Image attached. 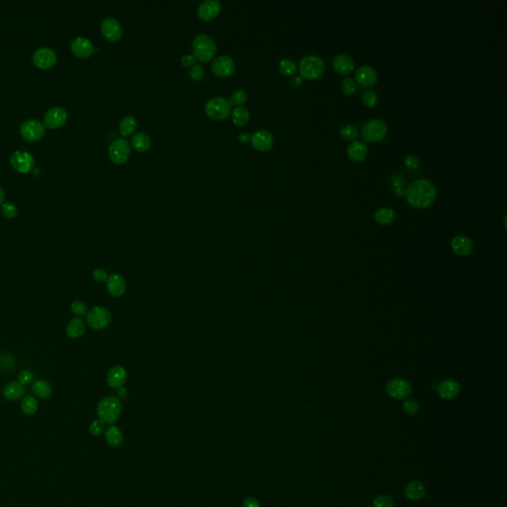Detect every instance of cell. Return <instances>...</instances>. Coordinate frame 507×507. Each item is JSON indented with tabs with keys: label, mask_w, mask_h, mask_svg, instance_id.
I'll list each match as a JSON object with an SVG mask.
<instances>
[{
	"label": "cell",
	"mask_w": 507,
	"mask_h": 507,
	"mask_svg": "<svg viewBox=\"0 0 507 507\" xmlns=\"http://www.w3.org/2000/svg\"><path fill=\"white\" fill-rule=\"evenodd\" d=\"M71 310L74 314L78 316H83L88 313V306L81 301H76L71 305Z\"/></svg>",
	"instance_id": "cell-43"
},
{
	"label": "cell",
	"mask_w": 507,
	"mask_h": 507,
	"mask_svg": "<svg viewBox=\"0 0 507 507\" xmlns=\"http://www.w3.org/2000/svg\"><path fill=\"white\" fill-rule=\"evenodd\" d=\"M118 396H119V397H120L121 399L125 400V399L127 398V396H128L127 390H125L124 388H121V389H119V392H118Z\"/></svg>",
	"instance_id": "cell-54"
},
{
	"label": "cell",
	"mask_w": 507,
	"mask_h": 507,
	"mask_svg": "<svg viewBox=\"0 0 507 507\" xmlns=\"http://www.w3.org/2000/svg\"><path fill=\"white\" fill-rule=\"evenodd\" d=\"M333 67L338 74L348 75L354 70L355 63L349 55L339 54L333 59Z\"/></svg>",
	"instance_id": "cell-24"
},
{
	"label": "cell",
	"mask_w": 507,
	"mask_h": 507,
	"mask_svg": "<svg viewBox=\"0 0 507 507\" xmlns=\"http://www.w3.org/2000/svg\"><path fill=\"white\" fill-rule=\"evenodd\" d=\"M25 395L24 386L17 382H11L3 388V396L7 401L16 402L21 400Z\"/></svg>",
	"instance_id": "cell-27"
},
{
	"label": "cell",
	"mask_w": 507,
	"mask_h": 507,
	"mask_svg": "<svg viewBox=\"0 0 507 507\" xmlns=\"http://www.w3.org/2000/svg\"><path fill=\"white\" fill-rule=\"evenodd\" d=\"M87 321L93 329L102 330L109 325L111 321V314L108 309L101 306H97L88 312Z\"/></svg>",
	"instance_id": "cell-9"
},
{
	"label": "cell",
	"mask_w": 507,
	"mask_h": 507,
	"mask_svg": "<svg viewBox=\"0 0 507 507\" xmlns=\"http://www.w3.org/2000/svg\"><path fill=\"white\" fill-rule=\"evenodd\" d=\"M4 200H5V192H4V190L0 187V205L3 203Z\"/></svg>",
	"instance_id": "cell-55"
},
{
	"label": "cell",
	"mask_w": 507,
	"mask_h": 507,
	"mask_svg": "<svg viewBox=\"0 0 507 507\" xmlns=\"http://www.w3.org/2000/svg\"><path fill=\"white\" fill-rule=\"evenodd\" d=\"M347 153L349 158L354 162L364 161L369 153L368 146L362 141H354L348 146Z\"/></svg>",
	"instance_id": "cell-26"
},
{
	"label": "cell",
	"mask_w": 507,
	"mask_h": 507,
	"mask_svg": "<svg viewBox=\"0 0 507 507\" xmlns=\"http://www.w3.org/2000/svg\"><path fill=\"white\" fill-rule=\"evenodd\" d=\"M340 134H341V136L345 140L351 141V140H355V139L358 138L359 131H358V129H357V127L355 125H353V124H346V125H344L341 128Z\"/></svg>",
	"instance_id": "cell-37"
},
{
	"label": "cell",
	"mask_w": 507,
	"mask_h": 507,
	"mask_svg": "<svg viewBox=\"0 0 507 507\" xmlns=\"http://www.w3.org/2000/svg\"><path fill=\"white\" fill-rule=\"evenodd\" d=\"M461 391V387L459 383L455 380H446L439 384L437 387V393L439 397L443 400H453L455 399Z\"/></svg>",
	"instance_id": "cell-20"
},
{
	"label": "cell",
	"mask_w": 507,
	"mask_h": 507,
	"mask_svg": "<svg viewBox=\"0 0 507 507\" xmlns=\"http://www.w3.org/2000/svg\"><path fill=\"white\" fill-rule=\"evenodd\" d=\"M406 165L409 169H416L419 165V160L415 155H409L406 158Z\"/></svg>",
	"instance_id": "cell-50"
},
{
	"label": "cell",
	"mask_w": 507,
	"mask_h": 507,
	"mask_svg": "<svg viewBox=\"0 0 507 507\" xmlns=\"http://www.w3.org/2000/svg\"><path fill=\"white\" fill-rule=\"evenodd\" d=\"M374 507H395L394 500L386 495H381L377 497L373 502Z\"/></svg>",
	"instance_id": "cell-41"
},
{
	"label": "cell",
	"mask_w": 507,
	"mask_h": 507,
	"mask_svg": "<svg viewBox=\"0 0 507 507\" xmlns=\"http://www.w3.org/2000/svg\"><path fill=\"white\" fill-rule=\"evenodd\" d=\"M396 212L390 207H383L375 212V220L381 225H390L396 220Z\"/></svg>",
	"instance_id": "cell-32"
},
{
	"label": "cell",
	"mask_w": 507,
	"mask_h": 507,
	"mask_svg": "<svg viewBox=\"0 0 507 507\" xmlns=\"http://www.w3.org/2000/svg\"><path fill=\"white\" fill-rule=\"evenodd\" d=\"M190 76L195 81H201L204 77V68L200 64H196L191 68Z\"/></svg>",
	"instance_id": "cell-44"
},
{
	"label": "cell",
	"mask_w": 507,
	"mask_h": 507,
	"mask_svg": "<svg viewBox=\"0 0 507 507\" xmlns=\"http://www.w3.org/2000/svg\"><path fill=\"white\" fill-rule=\"evenodd\" d=\"M222 4L219 0H205L198 8V15L204 21L214 19L220 13Z\"/></svg>",
	"instance_id": "cell-19"
},
{
	"label": "cell",
	"mask_w": 507,
	"mask_h": 507,
	"mask_svg": "<svg viewBox=\"0 0 507 507\" xmlns=\"http://www.w3.org/2000/svg\"><path fill=\"white\" fill-rule=\"evenodd\" d=\"M452 249L459 256H468L473 252L474 244L468 236L459 235L452 240Z\"/></svg>",
	"instance_id": "cell-21"
},
{
	"label": "cell",
	"mask_w": 507,
	"mask_h": 507,
	"mask_svg": "<svg viewBox=\"0 0 507 507\" xmlns=\"http://www.w3.org/2000/svg\"><path fill=\"white\" fill-rule=\"evenodd\" d=\"M299 69L303 78L307 80H316L324 74L325 62L319 56L308 55L301 60Z\"/></svg>",
	"instance_id": "cell-3"
},
{
	"label": "cell",
	"mask_w": 507,
	"mask_h": 507,
	"mask_svg": "<svg viewBox=\"0 0 507 507\" xmlns=\"http://www.w3.org/2000/svg\"><path fill=\"white\" fill-rule=\"evenodd\" d=\"M1 213L3 214L4 217L11 219V218H14L17 216L18 209H17L16 205H14L13 203H2L1 204Z\"/></svg>",
	"instance_id": "cell-42"
},
{
	"label": "cell",
	"mask_w": 507,
	"mask_h": 507,
	"mask_svg": "<svg viewBox=\"0 0 507 507\" xmlns=\"http://www.w3.org/2000/svg\"><path fill=\"white\" fill-rule=\"evenodd\" d=\"M87 325L81 318L73 319L67 326V335L72 339H78L82 337L86 332Z\"/></svg>",
	"instance_id": "cell-29"
},
{
	"label": "cell",
	"mask_w": 507,
	"mask_h": 507,
	"mask_svg": "<svg viewBox=\"0 0 507 507\" xmlns=\"http://www.w3.org/2000/svg\"><path fill=\"white\" fill-rule=\"evenodd\" d=\"M412 392L410 384L404 379H395L388 384L387 393L388 395L398 401H404L407 399Z\"/></svg>",
	"instance_id": "cell-14"
},
{
	"label": "cell",
	"mask_w": 507,
	"mask_h": 507,
	"mask_svg": "<svg viewBox=\"0 0 507 507\" xmlns=\"http://www.w3.org/2000/svg\"><path fill=\"white\" fill-rule=\"evenodd\" d=\"M104 422L101 420H95L90 427V431L94 436H100L104 430Z\"/></svg>",
	"instance_id": "cell-46"
},
{
	"label": "cell",
	"mask_w": 507,
	"mask_h": 507,
	"mask_svg": "<svg viewBox=\"0 0 507 507\" xmlns=\"http://www.w3.org/2000/svg\"><path fill=\"white\" fill-rule=\"evenodd\" d=\"M291 84L295 88H300L304 84V78L301 75H296L291 79Z\"/></svg>",
	"instance_id": "cell-52"
},
{
	"label": "cell",
	"mask_w": 507,
	"mask_h": 507,
	"mask_svg": "<svg viewBox=\"0 0 507 507\" xmlns=\"http://www.w3.org/2000/svg\"><path fill=\"white\" fill-rule=\"evenodd\" d=\"M236 65L234 60L226 55L216 57L211 63L212 72L219 78H227L234 74Z\"/></svg>",
	"instance_id": "cell-10"
},
{
	"label": "cell",
	"mask_w": 507,
	"mask_h": 507,
	"mask_svg": "<svg viewBox=\"0 0 507 507\" xmlns=\"http://www.w3.org/2000/svg\"><path fill=\"white\" fill-rule=\"evenodd\" d=\"M238 139L241 143L243 144H246L248 143L250 140H251V135L248 133V132H241L239 135H238Z\"/></svg>",
	"instance_id": "cell-53"
},
{
	"label": "cell",
	"mask_w": 507,
	"mask_h": 507,
	"mask_svg": "<svg viewBox=\"0 0 507 507\" xmlns=\"http://www.w3.org/2000/svg\"><path fill=\"white\" fill-rule=\"evenodd\" d=\"M342 91L345 95L347 96H352L354 95L356 92H357V85H356V82L350 78V77H347L343 80L342 82Z\"/></svg>",
	"instance_id": "cell-40"
},
{
	"label": "cell",
	"mask_w": 507,
	"mask_h": 507,
	"mask_svg": "<svg viewBox=\"0 0 507 507\" xmlns=\"http://www.w3.org/2000/svg\"><path fill=\"white\" fill-rule=\"evenodd\" d=\"M363 103L368 107H374L379 102V96L375 91L368 90L362 96Z\"/></svg>",
	"instance_id": "cell-38"
},
{
	"label": "cell",
	"mask_w": 507,
	"mask_h": 507,
	"mask_svg": "<svg viewBox=\"0 0 507 507\" xmlns=\"http://www.w3.org/2000/svg\"><path fill=\"white\" fill-rule=\"evenodd\" d=\"M72 52L79 58H89L93 55L96 47L90 39L86 37H77L71 43Z\"/></svg>",
	"instance_id": "cell-18"
},
{
	"label": "cell",
	"mask_w": 507,
	"mask_h": 507,
	"mask_svg": "<svg viewBox=\"0 0 507 507\" xmlns=\"http://www.w3.org/2000/svg\"><path fill=\"white\" fill-rule=\"evenodd\" d=\"M388 133V125L382 119H371L361 128L362 137L367 142L375 143L383 140Z\"/></svg>",
	"instance_id": "cell-5"
},
{
	"label": "cell",
	"mask_w": 507,
	"mask_h": 507,
	"mask_svg": "<svg viewBox=\"0 0 507 507\" xmlns=\"http://www.w3.org/2000/svg\"><path fill=\"white\" fill-rule=\"evenodd\" d=\"M68 120V112L65 108L57 106L46 111L44 115V125L50 129H57L65 125Z\"/></svg>",
	"instance_id": "cell-13"
},
{
	"label": "cell",
	"mask_w": 507,
	"mask_h": 507,
	"mask_svg": "<svg viewBox=\"0 0 507 507\" xmlns=\"http://www.w3.org/2000/svg\"><path fill=\"white\" fill-rule=\"evenodd\" d=\"M18 380H19V383L22 386H27V385L32 383V381H33V374L31 372H29V371H22L19 374Z\"/></svg>",
	"instance_id": "cell-47"
},
{
	"label": "cell",
	"mask_w": 507,
	"mask_h": 507,
	"mask_svg": "<svg viewBox=\"0 0 507 507\" xmlns=\"http://www.w3.org/2000/svg\"><path fill=\"white\" fill-rule=\"evenodd\" d=\"M101 30L103 37L110 42H117L123 35V29L119 21L113 17H107L102 20Z\"/></svg>",
	"instance_id": "cell-15"
},
{
	"label": "cell",
	"mask_w": 507,
	"mask_h": 507,
	"mask_svg": "<svg viewBox=\"0 0 507 507\" xmlns=\"http://www.w3.org/2000/svg\"><path fill=\"white\" fill-rule=\"evenodd\" d=\"M105 440L108 445L113 448L120 447L124 440L123 433L118 427L111 425L105 431Z\"/></svg>",
	"instance_id": "cell-28"
},
{
	"label": "cell",
	"mask_w": 507,
	"mask_h": 507,
	"mask_svg": "<svg viewBox=\"0 0 507 507\" xmlns=\"http://www.w3.org/2000/svg\"><path fill=\"white\" fill-rule=\"evenodd\" d=\"M355 78L361 87L371 88L378 82V73L373 67L363 65L357 69Z\"/></svg>",
	"instance_id": "cell-17"
},
{
	"label": "cell",
	"mask_w": 507,
	"mask_h": 507,
	"mask_svg": "<svg viewBox=\"0 0 507 507\" xmlns=\"http://www.w3.org/2000/svg\"><path fill=\"white\" fill-rule=\"evenodd\" d=\"M251 144L254 149L261 152H267L272 149L275 143L274 135L268 130H258L251 135Z\"/></svg>",
	"instance_id": "cell-16"
},
{
	"label": "cell",
	"mask_w": 507,
	"mask_h": 507,
	"mask_svg": "<svg viewBox=\"0 0 507 507\" xmlns=\"http://www.w3.org/2000/svg\"><path fill=\"white\" fill-rule=\"evenodd\" d=\"M127 380V373L123 367L115 366L107 374V383L112 389H121Z\"/></svg>",
	"instance_id": "cell-22"
},
{
	"label": "cell",
	"mask_w": 507,
	"mask_h": 507,
	"mask_svg": "<svg viewBox=\"0 0 507 507\" xmlns=\"http://www.w3.org/2000/svg\"><path fill=\"white\" fill-rule=\"evenodd\" d=\"M122 406L120 401L115 397L104 398L98 406V416L100 420L107 424L115 423L121 415Z\"/></svg>",
	"instance_id": "cell-4"
},
{
	"label": "cell",
	"mask_w": 507,
	"mask_h": 507,
	"mask_svg": "<svg viewBox=\"0 0 507 507\" xmlns=\"http://www.w3.org/2000/svg\"><path fill=\"white\" fill-rule=\"evenodd\" d=\"M58 56L54 49L49 47H42L38 49L33 55V64L39 69L52 68L57 62Z\"/></svg>",
	"instance_id": "cell-12"
},
{
	"label": "cell",
	"mask_w": 507,
	"mask_h": 507,
	"mask_svg": "<svg viewBox=\"0 0 507 507\" xmlns=\"http://www.w3.org/2000/svg\"><path fill=\"white\" fill-rule=\"evenodd\" d=\"M205 111L214 120H224L231 114L232 104L225 98L215 97L206 102Z\"/></svg>",
	"instance_id": "cell-6"
},
{
	"label": "cell",
	"mask_w": 507,
	"mask_h": 507,
	"mask_svg": "<svg viewBox=\"0 0 507 507\" xmlns=\"http://www.w3.org/2000/svg\"><path fill=\"white\" fill-rule=\"evenodd\" d=\"M404 410L409 415H415L419 410V406L415 401L408 400L404 404Z\"/></svg>",
	"instance_id": "cell-45"
},
{
	"label": "cell",
	"mask_w": 507,
	"mask_h": 507,
	"mask_svg": "<svg viewBox=\"0 0 507 507\" xmlns=\"http://www.w3.org/2000/svg\"><path fill=\"white\" fill-rule=\"evenodd\" d=\"M279 69L285 76H294L298 70V65L292 59H283L279 64Z\"/></svg>",
	"instance_id": "cell-36"
},
{
	"label": "cell",
	"mask_w": 507,
	"mask_h": 507,
	"mask_svg": "<svg viewBox=\"0 0 507 507\" xmlns=\"http://www.w3.org/2000/svg\"><path fill=\"white\" fill-rule=\"evenodd\" d=\"M437 191L434 184L427 179L413 181L406 191L408 203L415 208H427L435 202Z\"/></svg>",
	"instance_id": "cell-1"
},
{
	"label": "cell",
	"mask_w": 507,
	"mask_h": 507,
	"mask_svg": "<svg viewBox=\"0 0 507 507\" xmlns=\"http://www.w3.org/2000/svg\"><path fill=\"white\" fill-rule=\"evenodd\" d=\"M108 275L106 273L105 270L103 269H97L94 273H93V278L96 282L98 283H103V282H106L107 279H108Z\"/></svg>",
	"instance_id": "cell-48"
},
{
	"label": "cell",
	"mask_w": 507,
	"mask_h": 507,
	"mask_svg": "<svg viewBox=\"0 0 507 507\" xmlns=\"http://www.w3.org/2000/svg\"><path fill=\"white\" fill-rule=\"evenodd\" d=\"M426 495V487L420 481H413L406 485L405 496L411 502H418Z\"/></svg>",
	"instance_id": "cell-25"
},
{
	"label": "cell",
	"mask_w": 507,
	"mask_h": 507,
	"mask_svg": "<svg viewBox=\"0 0 507 507\" xmlns=\"http://www.w3.org/2000/svg\"><path fill=\"white\" fill-rule=\"evenodd\" d=\"M45 125L37 119H28L20 126L21 136L30 142L40 140L45 135Z\"/></svg>",
	"instance_id": "cell-8"
},
{
	"label": "cell",
	"mask_w": 507,
	"mask_h": 507,
	"mask_svg": "<svg viewBox=\"0 0 507 507\" xmlns=\"http://www.w3.org/2000/svg\"><path fill=\"white\" fill-rule=\"evenodd\" d=\"M21 409L23 411L24 414L26 415H33L37 412L38 410V402L37 400L31 396V395H28L26 396L23 401H22V404H21Z\"/></svg>",
	"instance_id": "cell-35"
},
{
	"label": "cell",
	"mask_w": 507,
	"mask_h": 507,
	"mask_svg": "<svg viewBox=\"0 0 507 507\" xmlns=\"http://www.w3.org/2000/svg\"><path fill=\"white\" fill-rule=\"evenodd\" d=\"M107 291L110 296L114 298L121 297L126 291L125 280L120 275H111L106 281Z\"/></svg>",
	"instance_id": "cell-23"
},
{
	"label": "cell",
	"mask_w": 507,
	"mask_h": 507,
	"mask_svg": "<svg viewBox=\"0 0 507 507\" xmlns=\"http://www.w3.org/2000/svg\"><path fill=\"white\" fill-rule=\"evenodd\" d=\"M132 146L138 151V152H146L151 147V138L148 134L144 132H138L133 135L131 140Z\"/></svg>",
	"instance_id": "cell-31"
},
{
	"label": "cell",
	"mask_w": 507,
	"mask_h": 507,
	"mask_svg": "<svg viewBox=\"0 0 507 507\" xmlns=\"http://www.w3.org/2000/svg\"><path fill=\"white\" fill-rule=\"evenodd\" d=\"M10 162L12 167L19 173H29L35 166V159L32 154L26 151H16L11 155Z\"/></svg>",
	"instance_id": "cell-11"
},
{
	"label": "cell",
	"mask_w": 507,
	"mask_h": 507,
	"mask_svg": "<svg viewBox=\"0 0 507 507\" xmlns=\"http://www.w3.org/2000/svg\"><path fill=\"white\" fill-rule=\"evenodd\" d=\"M196 58L194 55H191V54H188V55H184L182 57V65L186 68H192L194 65H196Z\"/></svg>",
	"instance_id": "cell-49"
},
{
	"label": "cell",
	"mask_w": 507,
	"mask_h": 507,
	"mask_svg": "<svg viewBox=\"0 0 507 507\" xmlns=\"http://www.w3.org/2000/svg\"><path fill=\"white\" fill-rule=\"evenodd\" d=\"M217 46L212 37L207 34H200L193 41V52L196 59L201 62H208L214 58Z\"/></svg>",
	"instance_id": "cell-2"
},
{
	"label": "cell",
	"mask_w": 507,
	"mask_h": 507,
	"mask_svg": "<svg viewBox=\"0 0 507 507\" xmlns=\"http://www.w3.org/2000/svg\"><path fill=\"white\" fill-rule=\"evenodd\" d=\"M32 390H33V393L38 398H40L42 400L49 399L53 393V389H52L51 385L48 382L43 381V380L36 381L32 386Z\"/></svg>",
	"instance_id": "cell-33"
},
{
	"label": "cell",
	"mask_w": 507,
	"mask_h": 507,
	"mask_svg": "<svg viewBox=\"0 0 507 507\" xmlns=\"http://www.w3.org/2000/svg\"><path fill=\"white\" fill-rule=\"evenodd\" d=\"M231 114H232V121L236 125H239V126L246 125L250 121V118H251L250 111L246 107H243V106H238V107L234 108L232 110Z\"/></svg>",
	"instance_id": "cell-34"
},
{
	"label": "cell",
	"mask_w": 507,
	"mask_h": 507,
	"mask_svg": "<svg viewBox=\"0 0 507 507\" xmlns=\"http://www.w3.org/2000/svg\"><path fill=\"white\" fill-rule=\"evenodd\" d=\"M137 127H138V121H137L136 117L133 115H127V116L123 117L121 119L120 125H119L120 133H121V135H123L125 137H129V136L133 135L135 133Z\"/></svg>",
	"instance_id": "cell-30"
},
{
	"label": "cell",
	"mask_w": 507,
	"mask_h": 507,
	"mask_svg": "<svg viewBox=\"0 0 507 507\" xmlns=\"http://www.w3.org/2000/svg\"><path fill=\"white\" fill-rule=\"evenodd\" d=\"M243 507H262L260 503L253 497H248L247 499L244 500V503H243Z\"/></svg>",
	"instance_id": "cell-51"
},
{
	"label": "cell",
	"mask_w": 507,
	"mask_h": 507,
	"mask_svg": "<svg viewBox=\"0 0 507 507\" xmlns=\"http://www.w3.org/2000/svg\"><path fill=\"white\" fill-rule=\"evenodd\" d=\"M131 152L130 143L123 138L112 141L108 147V156L116 165H122L129 159Z\"/></svg>",
	"instance_id": "cell-7"
},
{
	"label": "cell",
	"mask_w": 507,
	"mask_h": 507,
	"mask_svg": "<svg viewBox=\"0 0 507 507\" xmlns=\"http://www.w3.org/2000/svg\"><path fill=\"white\" fill-rule=\"evenodd\" d=\"M247 101H248L247 93L244 90H237L231 95L229 101L232 105L240 106V105L244 104Z\"/></svg>",
	"instance_id": "cell-39"
}]
</instances>
